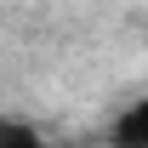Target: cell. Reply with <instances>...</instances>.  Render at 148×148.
Wrapping results in <instances>:
<instances>
[{"mask_svg": "<svg viewBox=\"0 0 148 148\" xmlns=\"http://www.w3.org/2000/svg\"><path fill=\"white\" fill-rule=\"evenodd\" d=\"M0 148H46V143H40L29 125H6V120H0Z\"/></svg>", "mask_w": 148, "mask_h": 148, "instance_id": "obj_2", "label": "cell"}, {"mask_svg": "<svg viewBox=\"0 0 148 148\" xmlns=\"http://www.w3.org/2000/svg\"><path fill=\"white\" fill-rule=\"evenodd\" d=\"M114 143L120 148H148V103H131L114 125Z\"/></svg>", "mask_w": 148, "mask_h": 148, "instance_id": "obj_1", "label": "cell"}]
</instances>
